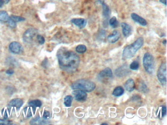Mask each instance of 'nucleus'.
<instances>
[{"mask_svg":"<svg viewBox=\"0 0 167 125\" xmlns=\"http://www.w3.org/2000/svg\"><path fill=\"white\" fill-rule=\"evenodd\" d=\"M57 57L60 69L69 73L75 72L80 65V59L78 55L65 47L59 49Z\"/></svg>","mask_w":167,"mask_h":125,"instance_id":"obj_1","label":"nucleus"},{"mask_svg":"<svg viewBox=\"0 0 167 125\" xmlns=\"http://www.w3.org/2000/svg\"><path fill=\"white\" fill-rule=\"evenodd\" d=\"M144 44V39L139 37L132 44H129L124 48L123 51V58L124 59L132 58L136 54L137 51Z\"/></svg>","mask_w":167,"mask_h":125,"instance_id":"obj_2","label":"nucleus"},{"mask_svg":"<svg viewBox=\"0 0 167 125\" xmlns=\"http://www.w3.org/2000/svg\"><path fill=\"white\" fill-rule=\"evenodd\" d=\"M71 87L73 90H81L90 93L95 89L96 84L89 80L81 79L75 81L72 84Z\"/></svg>","mask_w":167,"mask_h":125,"instance_id":"obj_3","label":"nucleus"},{"mask_svg":"<svg viewBox=\"0 0 167 125\" xmlns=\"http://www.w3.org/2000/svg\"><path fill=\"white\" fill-rule=\"evenodd\" d=\"M143 64L146 72L150 74L153 73L155 68L154 59L151 54L147 52L143 59Z\"/></svg>","mask_w":167,"mask_h":125,"instance_id":"obj_4","label":"nucleus"},{"mask_svg":"<svg viewBox=\"0 0 167 125\" xmlns=\"http://www.w3.org/2000/svg\"><path fill=\"white\" fill-rule=\"evenodd\" d=\"M157 78L161 84L166 86L167 83V63L162 62L157 71Z\"/></svg>","mask_w":167,"mask_h":125,"instance_id":"obj_5","label":"nucleus"},{"mask_svg":"<svg viewBox=\"0 0 167 125\" xmlns=\"http://www.w3.org/2000/svg\"><path fill=\"white\" fill-rule=\"evenodd\" d=\"M38 35V30L34 28H30L25 31L23 36L24 42L27 43H32L34 40L35 37Z\"/></svg>","mask_w":167,"mask_h":125,"instance_id":"obj_6","label":"nucleus"},{"mask_svg":"<svg viewBox=\"0 0 167 125\" xmlns=\"http://www.w3.org/2000/svg\"><path fill=\"white\" fill-rule=\"evenodd\" d=\"M131 72L129 70L128 66L127 64L123 65L117 69L115 71V75L119 78L124 77L125 76L128 75Z\"/></svg>","mask_w":167,"mask_h":125,"instance_id":"obj_7","label":"nucleus"},{"mask_svg":"<svg viewBox=\"0 0 167 125\" xmlns=\"http://www.w3.org/2000/svg\"><path fill=\"white\" fill-rule=\"evenodd\" d=\"M9 50L12 53L16 54H19L23 52V47L19 43L17 42H13L9 44Z\"/></svg>","mask_w":167,"mask_h":125,"instance_id":"obj_8","label":"nucleus"},{"mask_svg":"<svg viewBox=\"0 0 167 125\" xmlns=\"http://www.w3.org/2000/svg\"><path fill=\"white\" fill-rule=\"evenodd\" d=\"M72 93L73 94L74 97L76 100L78 101H85L87 99V95L86 94V91H84L83 90H75Z\"/></svg>","mask_w":167,"mask_h":125,"instance_id":"obj_9","label":"nucleus"},{"mask_svg":"<svg viewBox=\"0 0 167 125\" xmlns=\"http://www.w3.org/2000/svg\"><path fill=\"white\" fill-rule=\"evenodd\" d=\"M120 37V33L119 32L118 30H114L113 31V32L111 34L109 35V36L107 37V39H108V41L110 43L114 44V43L117 42Z\"/></svg>","mask_w":167,"mask_h":125,"instance_id":"obj_10","label":"nucleus"},{"mask_svg":"<svg viewBox=\"0 0 167 125\" xmlns=\"http://www.w3.org/2000/svg\"><path fill=\"white\" fill-rule=\"evenodd\" d=\"M71 22L76 26H78L80 29H84L87 25L86 20L83 18H74L71 20Z\"/></svg>","mask_w":167,"mask_h":125,"instance_id":"obj_11","label":"nucleus"},{"mask_svg":"<svg viewBox=\"0 0 167 125\" xmlns=\"http://www.w3.org/2000/svg\"><path fill=\"white\" fill-rule=\"evenodd\" d=\"M131 17L133 21L138 23L142 26H146L147 25L146 20L136 13H132L131 15Z\"/></svg>","mask_w":167,"mask_h":125,"instance_id":"obj_12","label":"nucleus"},{"mask_svg":"<svg viewBox=\"0 0 167 125\" xmlns=\"http://www.w3.org/2000/svg\"><path fill=\"white\" fill-rule=\"evenodd\" d=\"M99 77L101 78H112L113 77L112 71L110 68H106L99 72Z\"/></svg>","mask_w":167,"mask_h":125,"instance_id":"obj_13","label":"nucleus"},{"mask_svg":"<svg viewBox=\"0 0 167 125\" xmlns=\"http://www.w3.org/2000/svg\"><path fill=\"white\" fill-rule=\"evenodd\" d=\"M23 104L24 102L22 99L20 98H14L9 102L8 106L19 108L23 105Z\"/></svg>","mask_w":167,"mask_h":125,"instance_id":"obj_14","label":"nucleus"},{"mask_svg":"<svg viewBox=\"0 0 167 125\" xmlns=\"http://www.w3.org/2000/svg\"><path fill=\"white\" fill-rule=\"evenodd\" d=\"M135 87V82L132 78L128 79L124 84V87L127 91L132 92L134 90Z\"/></svg>","mask_w":167,"mask_h":125,"instance_id":"obj_15","label":"nucleus"},{"mask_svg":"<svg viewBox=\"0 0 167 125\" xmlns=\"http://www.w3.org/2000/svg\"><path fill=\"white\" fill-rule=\"evenodd\" d=\"M121 26L122 28V32L124 37H128L131 34V27L128 23H121Z\"/></svg>","mask_w":167,"mask_h":125,"instance_id":"obj_16","label":"nucleus"},{"mask_svg":"<svg viewBox=\"0 0 167 125\" xmlns=\"http://www.w3.org/2000/svg\"><path fill=\"white\" fill-rule=\"evenodd\" d=\"M102 7V15L106 20H107L109 18L110 15V11L109 6L105 3V2L101 4Z\"/></svg>","mask_w":167,"mask_h":125,"instance_id":"obj_17","label":"nucleus"},{"mask_svg":"<svg viewBox=\"0 0 167 125\" xmlns=\"http://www.w3.org/2000/svg\"><path fill=\"white\" fill-rule=\"evenodd\" d=\"M124 89H123V87L118 86L114 90L112 95L115 97H120L124 93Z\"/></svg>","mask_w":167,"mask_h":125,"instance_id":"obj_18","label":"nucleus"},{"mask_svg":"<svg viewBox=\"0 0 167 125\" xmlns=\"http://www.w3.org/2000/svg\"><path fill=\"white\" fill-rule=\"evenodd\" d=\"M9 18L10 16L8 15L7 12L5 11H0V22H8Z\"/></svg>","mask_w":167,"mask_h":125,"instance_id":"obj_19","label":"nucleus"},{"mask_svg":"<svg viewBox=\"0 0 167 125\" xmlns=\"http://www.w3.org/2000/svg\"><path fill=\"white\" fill-rule=\"evenodd\" d=\"M47 124L46 121L42 120L39 116H37L33 119H31L30 122L31 125H41V124Z\"/></svg>","mask_w":167,"mask_h":125,"instance_id":"obj_20","label":"nucleus"},{"mask_svg":"<svg viewBox=\"0 0 167 125\" xmlns=\"http://www.w3.org/2000/svg\"><path fill=\"white\" fill-rule=\"evenodd\" d=\"M73 97L71 95H67L64 98V104L66 107H70L72 105Z\"/></svg>","mask_w":167,"mask_h":125,"instance_id":"obj_21","label":"nucleus"},{"mask_svg":"<svg viewBox=\"0 0 167 125\" xmlns=\"http://www.w3.org/2000/svg\"><path fill=\"white\" fill-rule=\"evenodd\" d=\"M42 102L39 100H34L31 101L29 103V105L30 107H41L42 105Z\"/></svg>","mask_w":167,"mask_h":125,"instance_id":"obj_22","label":"nucleus"},{"mask_svg":"<svg viewBox=\"0 0 167 125\" xmlns=\"http://www.w3.org/2000/svg\"><path fill=\"white\" fill-rule=\"evenodd\" d=\"M76 51L78 53H84L87 50V48L86 46L84 44H80L76 47Z\"/></svg>","mask_w":167,"mask_h":125,"instance_id":"obj_23","label":"nucleus"},{"mask_svg":"<svg viewBox=\"0 0 167 125\" xmlns=\"http://www.w3.org/2000/svg\"><path fill=\"white\" fill-rule=\"evenodd\" d=\"M109 23L111 27H112L113 28H117L119 25V23L115 17H113L112 18L110 19Z\"/></svg>","mask_w":167,"mask_h":125,"instance_id":"obj_24","label":"nucleus"},{"mask_svg":"<svg viewBox=\"0 0 167 125\" xmlns=\"http://www.w3.org/2000/svg\"><path fill=\"white\" fill-rule=\"evenodd\" d=\"M24 114L25 115L26 117L27 118L33 116L32 111H31V108L30 107H26L24 109Z\"/></svg>","mask_w":167,"mask_h":125,"instance_id":"obj_25","label":"nucleus"},{"mask_svg":"<svg viewBox=\"0 0 167 125\" xmlns=\"http://www.w3.org/2000/svg\"><path fill=\"white\" fill-rule=\"evenodd\" d=\"M139 63L137 61H134L131 63L129 66L130 69L133 70H136L139 69Z\"/></svg>","mask_w":167,"mask_h":125,"instance_id":"obj_26","label":"nucleus"},{"mask_svg":"<svg viewBox=\"0 0 167 125\" xmlns=\"http://www.w3.org/2000/svg\"><path fill=\"white\" fill-rule=\"evenodd\" d=\"M11 18L13 20V21H15L16 23L20 22H23L25 20V19L23 17H20L18 16L11 15Z\"/></svg>","mask_w":167,"mask_h":125,"instance_id":"obj_27","label":"nucleus"},{"mask_svg":"<svg viewBox=\"0 0 167 125\" xmlns=\"http://www.w3.org/2000/svg\"><path fill=\"white\" fill-rule=\"evenodd\" d=\"M8 24L9 26V27H11L12 29H15L17 25H16V23L15 21H13V20L10 17V18L8 21Z\"/></svg>","mask_w":167,"mask_h":125,"instance_id":"obj_28","label":"nucleus"},{"mask_svg":"<svg viewBox=\"0 0 167 125\" xmlns=\"http://www.w3.org/2000/svg\"><path fill=\"white\" fill-rule=\"evenodd\" d=\"M36 40L38 41L39 44H44L45 42V40L44 37L42 35H37L36 36Z\"/></svg>","mask_w":167,"mask_h":125,"instance_id":"obj_29","label":"nucleus"},{"mask_svg":"<svg viewBox=\"0 0 167 125\" xmlns=\"http://www.w3.org/2000/svg\"><path fill=\"white\" fill-rule=\"evenodd\" d=\"M140 90L142 91L143 93H147L148 92V89L147 88L146 85L145 84L142 83L140 85Z\"/></svg>","mask_w":167,"mask_h":125,"instance_id":"obj_30","label":"nucleus"},{"mask_svg":"<svg viewBox=\"0 0 167 125\" xmlns=\"http://www.w3.org/2000/svg\"><path fill=\"white\" fill-rule=\"evenodd\" d=\"M50 117V113L49 111H45L43 115V118L45 120H47Z\"/></svg>","mask_w":167,"mask_h":125,"instance_id":"obj_31","label":"nucleus"},{"mask_svg":"<svg viewBox=\"0 0 167 125\" xmlns=\"http://www.w3.org/2000/svg\"><path fill=\"white\" fill-rule=\"evenodd\" d=\"M161 116L162 117H164L165 116H166V113H167V108L166 106H162L161 107Z\"/></svg>","mask_w":167,"mask_h":125,"instance_id":"obj_32","label":"nucleus"},{"mask_svg":"<svg viewBox=\"0 0 167 125\" xmlns=\"http://www.w3.org/2000/svg\"><path fill=\"white\" fill-rule=\"evenodd\" d=\"M11 121H8L5 119H0V125H9Z\"/></svg>","mask_w":167,"mask_h":125,"instance_id":"obj_33","label":"nucleus"},{"mask_svg":"<svg viewBox=\"0 0 167 125\" xmlns=\"http://www.w3.org/2000/svg\"><path fill=\"white\" fill-rule=\"evenodd\" d=\"M48 60L46 58L42 62V66L44 68H47L48 66Z\"/></svg>","mask_w":167,"mask_h":125,"instance_id":"obj_34","label":"nucleus"},{"mask_svg":"<svg viewBox=\"0 0 167 125\" xmlns=\"http://www.w3.org/2000/svg\"><path fill=\"white\" fill-rule=\"evenodd\" d=\"M99 38H105L106 36V31L105 30H102L101 32L99 33Z\"/></svg>","mask_w":167,"mask_h":125,"instance_id":"obj_35","label":"nucleus"},{"mask_svg":"<svg viewBox=\"0 0 167 125\" xmlns=\"http://www.w3.org/2000/svg\"><path fill=\"white\" fill-rule=\"evenodd\" d=\"M14 70L12 69H9L7 70L6 72V73L8 75H12V74L14 73Z\"/></svg>","mask_w":167,"mask_h":125,"instance_id":"obj_36","label":"nucleus"},{"mask_svg":"<svg viewBox=\"0 0 167 125\" xmlns=\"http://www.w3.org/2000/svg\"><path fill=\"white\" fill-rule=\"evenodd\" d=\"M159 1L162 4H164L165 5H167V3H166L167 0H159Z\"/></svg>","mask_w":167,"mask_h":125,"instance_id":"obj_37","label":"nucleus"},{"mask_svg":"<svg viewBox=\"0 0 167 125\" xmlns=\"http://www.w3.org/2000/svg\"><path fill=\"white\" fill-rule=\"evenodd\" d=\"M4 4H5V3H4L3 0H0V8H1L2 7H3Z\"/></svg>","mask_w":167,"mask_h":125,"instance_id":"obj_38","label":"nucleus"},{"mask_svg":"<svg viewBox=\"0 0 167 125\" xmlns=\"http://www.w3.org/2000/svg\"><path fill=\"white\" fill-rule=\"evenodd\" d=\"M96 1L98 2V3L102 4V3L105 2V0H95Z\"/></svg>","mask_w":167,"mask_h":125,"instance_id":"obj_39","label":"nucleus"},{"mask_svg":"<svg viewBox=\"0 0 167 125\" xmlns=\"http://www.w3.org/2000/svg\"><path fill=\"white\" fill-rule=\"evenodd\" d=\"M4 2V3H5V4H8V3H9V1H10V0H3Z\"/></svg>","mask_w":167,"mask_h":125,"instance_id":"obj_40","label":"nucleus"},{"mask_svg":"<svg viewBox=\"0 0 167 125\" xmlns=\"http://www.w3.org/2000/svg\"><path fill=\"white\" fill-rule=\"evenodd\" d=\"M163 44H166V40L163 41Z\"/></svg>","mask_w":167,"mask_h":125,"instance_id":"obj_41","label":"nucleus"},{"mask_svg":"<svg viewBox=\"0 0 167 125\" xmlns=\"http://www.w3.org/2000/svg\"><path fill=\"white\" fill-rule=\"evenodd\" d=\"M102 125H107V124H106V123H102Z\"/></svg>","mask_w":167,"mask_h":125,"instance_id":"obj_42","label":"nucleus"}]
</instances>
